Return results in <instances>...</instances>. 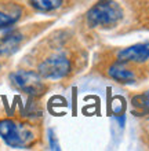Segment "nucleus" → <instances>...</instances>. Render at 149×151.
Listing matches in <instances>:
<instances>
[{"label": "nucleus", "mask_w": 149, "mask_h": 151, "mask_svg": "<svg viewBox=\"0 0 149 151\" xmlns=\"http://www.w3.org/2000/svg\"><path fill=\"white\" fill-rule=\"evenodd\" d=\"M76 62L73 51L62 48L58 41L52 47H49L37 56L35 68L44 80H62L71 76L76 69Z\"/></svg>", "instance_id": "1"}, {"label": "nucleus", "mask_w": 149, "mask_h": 151, "mask_svg": "<svg viewBox=\"0 0 149 151\" xmlns=\"http://www.w3.org/2000/svg\"><path fill=\"white\" fill-rule=\"evenodd\" d=\"M0 137L12 148H29L36 143V129L26 122L11 118L0 119Z\"/></svg>", "instance_id": "2"}, {"label": "nucleus", "mask_w": 149, "mask_h": 151, "mask_svg": "<svg viewBox=\"0 0 149 151\" xmlns=\"http://www.w3.org/2000/svg\"><path fill=\"white\" fill-rule=\"evenodd\" d=\"M123 18V10L115 0H98L86 12V22L90 28H112Z\"/></svg>", "instance_id": "3"}, {"label": "nucleus", "mask_w": 149, "mask_h": 151, "mask_svg": "<svg viewBox=\"0 0 149 151\" xmlns=\"http://www.w3.org/2000/svg\"><path fill=\"white\" fill-rule=\"evenodd\" d=\"M10 81H11L12 87L17 88L18 91L24 92L26 95L39 96L44 95L47 92V84L44 83V78L35 70H26V69H21L17 72L10 74Z\"/></svg>", "instance_id": "4"}, {"label": "nucleus", "mask_w": 149, "mask_h": 151, "mask_svg": "<svg viewBox=\"0 0 149 151\" xmlns=\"http://www.w3.org/2000/svg\"><path fill=\"white\" fill-rule=\"evenodd\" d=\"M149 59V43L134 44L117 52L116 62L121 63H142Z\"/></svg>", "instance_id": "5"}, {"label": "nucleus", "mask_w": 149, "mask_h": 151, "mask_svg": "<svg viewBox=\"0 0 149 151\" xmlns=\"http://www.w3.org/2000/svg\"><path fill=\"white\" fill-rule=\"evenodd\" d=\"M28 35L25 29H14L0 37V56H8L14 54L24 44Z\"/></svg>", "instance_id": "6"}, {"label": "nucleus", "mask_w": 149, "mask_h": 151, "mask_svg": "<svg viewBox=\"0 0 149 151\" xmlns=\"http://www.w3.org/2000/svg\"><path fill=\"white\" fill-rule=\"evenodd\" d=\"M24 15V7L8 0H0V29L15 25Z\"/></svg>", "instance_id": "7"}, {"label": "nucleus", "mask_w": 149, "mask_h": 151, "mask_svg": "<svg viewBox=\"0 0 149 151\" xmlns=\"http://www.w3.org/2000/svg\"><path fill=\"white\" fill-rule=\"evenodd\" d=\"M108 76L115 81L130 84L135 81V74L131 69L127 68V63L115 62L108 68Z\"/></svg>", "instance_id": "8"}, {"label": "nucleus", "mask_w": 149, "mask_h": 151, "mask_svg": "<svg viewBox=\"0 0 149 151\" xmlns=\"http://www.w3.org/2000/svg\"><path fill=\"white\" fill-rule=\"evenodd\" d=\"M29 6L39 12H52L64 6L65 0H28Z\"/></svg>", "instance_id": "9"}, {"label": "nucleus", "mask_w": 149, "mask_h": 151, "mask_svg": "<svg viewBox=\"0 0 149 151\" xmlns=\"http://www.w3.org/2000/svg\"><path fill=\"white\" fill-rule=\"evenodd\" d=\"M133 106L142 114H149V91L134 96Z\"/></svg>", "instance_id": "10"}, {"label": "nucleus", "mask_w": 149, "mask_h": 151, "mask_svg": "<svg viewBox=\"0 0 149 151\" xmlns=\"http://www.w3.org/2000/svg\"><path fill=\"white\" fill-rule=\"evenodd\" d=\"M0 69H1V63H0Z\"/></svg>", "instance_id": "11"}]
</instances>
